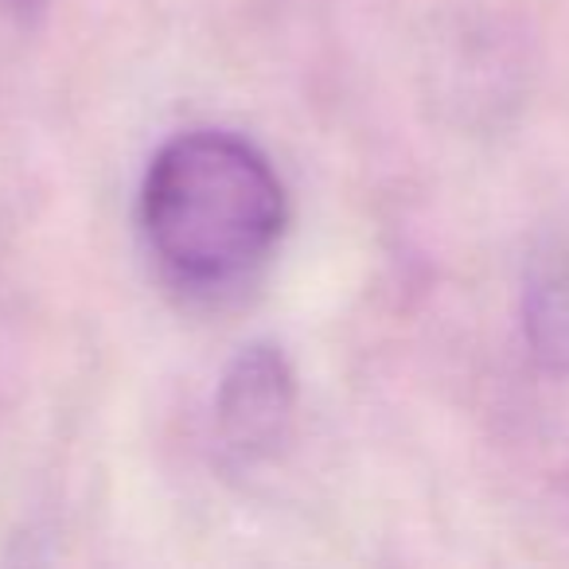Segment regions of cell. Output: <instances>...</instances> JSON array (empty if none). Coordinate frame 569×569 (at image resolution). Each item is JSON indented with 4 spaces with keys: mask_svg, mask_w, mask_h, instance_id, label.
Listing matches in <instances>:
<instances>
[{
    "mask_svg": "<svg viewBox=\"0 0 569 569\" xmlns=\"http://www.w3.org/2000/svg\"><path fill=\"white\" fill-rule=\"evenodd\" d=\"M522 336L546 371L569 375V242L535 258L522 289Z\"/></svg>",
    "mask_w": 569,
    "mask_h": 569,
    "instance_id": "3",
    "label": "cell"
},
{
    "mask_svg": "<svg viewBox=\"0 0 569 569\" xmlns=\"http://www.w3.org/2000/svg\"><path fill=\"white\" fill-rule=\"evenodd\" d=\"M12 12H20V17H28V12H36L40 9V0H4Z\"/></svg>",
    "mask_w": 569,
    "mask_h": 569,
    "instance_id": "4",
    "label": "cell"
},
{
    "mask_svg": "<svg viewBox=\"0 0 569 569\" xmlns=\"http://www.w3.org/2000/svg\"><path fill=\"white\" fill-rule=\"evenodd\" d=\"M289 222L273 164L250 141L196 129L164 141L141 183V230L168 277L191 289L242 281Z\"/></svg>",
    "mask_w": 569,
    "mask_h": 569,
    "instance_id": "1",
    "label": "cell"
},
{
    "mask_svg": "<svg viewBox=\"0 0 569 569\" xmlns=\"http://www.w3.org/2000/svg\"><path fill=\"white\" fill-rule=\"evenodd\" d=\"M297 375L284 351L269 340L238 348L214 395V433L238 465L273 460L293 433Z\"/></svg>",
    "mask_w": 569,
    "mask_h": 569,
    "instance_id": "2",
    "label": "cell"
}]
</instances>
